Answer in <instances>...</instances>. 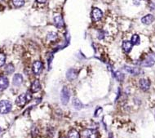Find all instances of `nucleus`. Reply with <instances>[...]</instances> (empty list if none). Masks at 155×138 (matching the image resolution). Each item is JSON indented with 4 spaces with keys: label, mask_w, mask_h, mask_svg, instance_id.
<instances>
[{
    "label": "nucleus",
    "mask_w": 155,
    "mask_h": 138,
    "mask_svg": "<svg viewBox=\"0 0 155 138\" xmlns=\"http://www.w3.org/2000/svg\"><path fill=\"white\" fill-rule=\"evenodd\" d=\"M31 99H32V96H31L30 93H23V94H20V96L17 97V100H16V104L18 106L23 107L27 102H30Z\"/></svg>",
    "instance_id": "f257e3e1"
},
{
    "label": "nucleus",
    "mask_w": 155,
    "mask_h": 138,
    "mask_svg": "<svg viewBox=\"0 0 155 138\" xmlns=\"http://www.w3.org/2000/svg\"><path fill=\"white\" fill-rule=\"evenodd\" d=\"M12 105L8 100H2L0 101V114H5L11 110Z\"/></svg>",
    "instance_id": "f03ea898"
},
{
    "label": "nucleus",
    "mask_w": 155,
    "mask_h": 138,
    "mask_svg": "<svg viewBox=\"0 0 155 138\" xmlns=\"http://www.w3.org/2000/svg\"><path fill=\"white\" fill-rule=\"evenodd\" d=\"M155 64V53L149 54L145 59L142 61L141 65L144 67H151Z\"/></svg>",
    "instance_id": "7ed1b4c3"
},
{
    "label": "nucleus",
    "mask_w": 155,
    "mask_h": 138,
    "mask_svg": "<svg viewBox=\"0 0 155 138\" xmlns=\"http://www.w3.org/2000/svg\"><path fill=\"white\" fill-rule=\"evenodd\" d=\"M70 91L66 87H64L62 88L61 94H60V100L63 105H66L70 101Z\"/></svg>",
    "instance_id": "20e7f679"
},
{
    "label": "nucleus",
    "mask_w": 155,
    "mask_h": 138,
    "mask_svg": "<svg viewBox=\"0 0 155 138\" xmlns=\"http://www.w3.org/2000/svg\"><path fill=\"white\" fill-rule=\"evenodd\" d=\"M82 136L83 138H98V133L96 130L85 129L82 132Z\"/></svg>",
    "instance_id": "39448f33"
},
{
    "label": "nucleus",
    "mask_w": 155,
    "mask_h": 138,
    "mask_svg": "<svg viewBox=\"0 0 155 138\" xmlns=\"http://www.w3.org/2000/svg\"><path fill=\"white\" fill-rule=\"evenodd\" d=\"M103 17V12L100 8H94L91 11V18L93 21H99Z\"/></svg>",
    "instance_id": "423d86ee"
},
{
    "label": "nucleus",
    "mask_w": 155,
    "mask_h": 138,
    "mask_svg": "<svg viewBox=\"0 0 155 138\" xmlns=\"http://www.w3.org/2000/svg\"><path fill=\"white\" fill-rule=\"evenodd\" d=\"M43 69V65L40 61H36L33 64V72L34 74H39Z\"/></svg>",
    "instance_id": "0eeeda50"
},
{
    "label": "nucleus",
    "mask_w": 155,
    "mask_h": 138,
    "mask_svg": "<svg viewBox=\"0 0 155 138\" xmlns=\"http://www.w3.org/2000/svg\"><path fill=\"white\" fill-rule=\"evenodd\" d=\"M140 87L144 92H146L150 89V81L148 79H141L140 80Z\"/></svg>",
    "instance_id": "6e6552de"
},
{
    "label": "nucleus",
    "mask_w": 155,
    "mask_h": 138,
    "mask_svg": "<svg viewBox=\"0 0 155 138\" xmlns=\"http://www.w3.org/2000/svg\"><path fill=\"white\" fill-rule=\"evenodd\" d=\"M9 85V80L6 76L1 75L0 76V91L5 90L6 88H8Z\"/></svg>",
    "instance_id": "1a4fd4ad"
},
{
    "label": "nucleus",
    "mask_w": 155,
    "mask_h": 138,
    "mask_svg": "<svg viewBox=\"0 0 155 138\" xmlns=\"http://www.w3.org/2000/svg\"><path fill=\"white\" fill-rule=\"evenodd\" d=\"M54 24L56 27L58 29L62 28L64 26V20L60 15H57L56 17H54Z\"/></svg>",
    "instance_id": "9d476101"
},
{
    "label": "nucleus",
    "mask_w": 155,
    "mask_h": 138,
    "mask_svg": "<svg viewBox=\"0 0 155 138\" xmlns=\"http://www.w3.org/2000/svg\"><path fill=\"white\" fill-rule=\"evenodd\" d=\"M153 20H154V17L151 14H148L141 18V22L143 23L144 25H147V26L152 24L153 22Z\"/></svg>",
    "instance_id": "9b49d317"
},
{
    "label": "nucleus",
    "mask_w": 155,
    "mask_h": 138,
    "mask_svg": "<svg viewBox=\"0 0 155 138\" xmlns=\"http://www.w3.org/2000/svg\"><path fill=\"white\" fill-rule=\"evenodd\" d=\"M77 76H78V72L75 70H73V69H70L67 71V73H66V78L70 81H72L73 79H75Z\"/></svg>",
    "instance_id": "f8f14e48"
},
{
    "label": "nucleus",
    "mask_w": 155,
    "mask_h": 138,
    "mask_svg": "<svg viewBox=\"0 0 155 138\" xmlns=\"http://www.w3.org/2000/svg\"><path fill=\"white\" fill-rule=\"evenodd\" d=\"M23 82V77L20 74H16L13 76V79H12V83L15 86H20Z\"/></svg>",
    "instance_id": "ddd939ff"
},
{
    "label": "nucleus",
    "mask_w": 155,
    "mask_h": 138,
    "mask_svg": "<svg viewBox=\"0 0 155 138\" xmlns=\"http://www.w3.org/2000/svg\"><path fill=\"white\" fill-rule=\"evenodd\" d=\"M41 89V84L39 80H34L33 83L31 84L30 90L32 93H38Z\"/></svg>",
    "instance_id": "4468645a"
},
{
    "label": "nucleus",
    "mask_w": 155,
    "mask_h": 138,
    "mask_svg": "<svg viewBox=\"0 0 155 138\" xmlns=\"http://www.w3.org/2000/svg\"><path fill=\"white\" fill-rule=\"evenodd\" d=\"M132 47H133V44L132 43L131 41H124L122 42V49L124 50L125 52H130L132 51Z\"/></svg>",
    "instance_id": "2eb2a0df"
},
{
    "label": "nucleus",
    "mask_w": 155,
    "mask_h": 138,
    "mask_svg": "<svg viewBox=\"0 0 155 138\" xmlns=\"http://www.w3.org/2000/svg\"><path fill=\"white\" fill-rule=\"evenodd\" d=\"M124 70L128 72L129 74H132L133 75H137L140 74V70L138 68L135 67H129V66H124Z\"/></svg>",
    "instance_id": "dca6fc26"
},
{
    "label": "nucleus",
    "mask_w": 155,
    "mask_h": 138,
    "mask_svg": "<svg viewBox=\"0 0 155 138\" xmlns=\"http://www.w3.org/2000/svg\"><path fill=\"white\" fill-rule=\"evenodd\" d=\"M68 138H80V134L77 130L72 129L68 133Z\"/></svg>",
    "instance_id": "f3484780"
},
{
    "label": "nucleus",
    "mask_w": 155,
    "mask_h": 138,
    "mask_svg": "<svg viewBox=\"0 0 155 138\" xmlns=\"http://www.w3.org/2000/svg\"><path fill=\"white\" fill-rule=\"evenodd\" d=\"M72 103H73V107L75 108V109H77V110H80V109H82V102H80L79 99L76 98V97L73 99V102H72Z\"/></svg>",
    "instance_id": "a211bd4d"
},
{
    "label": "nucleus",
    "mask_w": 155,
    "mask_h": 138,
    "mask_svg": "<svg viewBox=\"0 0 155 138\" xmlns=\"http://www.w3.org/2000/svg\"><path fill=\"white\" fill-rule=\"evenodd\" d=\"M131 42H132L133 45H138V44H140V37H139L138 34L132 35Z\"/></svg>",
    "instance_id": "6ab92c4d"
},
{
    "label": "nucleus",
    "mask_w": 155,
    "mask_h": 138,
    "mask_svg": "<svg viewBox=\"0 0 155 138\" xmlns=\"http://www.w3.org/2000/svg\"><path fill=\"white\" fill-rule=\"evenodd\" d=\"M14 71H15V68L12 64H8V65H7L5 66L6 73L8 74H11V73H13Z\"/></svg>",
    "instance_id": "aec40b11"
},
{
    "label": "nucleus",
    "mask_w": 155,
    "mask_h": 138,
    "mask_svg": "<svg viewBox=\"0 0 155 138\" xmlns=\"http://www.w3.org/2000/svg\"><path fill=\"white\" fill-rule=\"evenodd\" d=\"M12 3H13L15 7L20 8L25 4V0H12Z\"/></svg>",
    "instance_id": "412c9836"
},
{
    "label": "nucleus",
    "mask_w": 155,
    "mask_h": 138,
    "mask_svg": "<svg viewBox=\"0 0 155 138\" xmlns=\"http://www.w3.org/2000/svg\"><path fill=\"white\" fill-rule=\"evenodd\" d=\"M6 62V56L3 52H0V67H2Z\"/></svg>",
    "instance_id": "4be33fe9"
},
{
    "label": "nucleus",
    "mask_w": 155,
    "mask_h": 138,
    "mask_svg": "<svg viewBox=\"0 0 155 138\" xmlns=\"http://www.w3.org/2000/svg\"><path fill=\"white\" fill-rule=\"evenodd\" d=\"M47 38H48L49 40L53 41V40H55L57 38V34H56V33H54V32H51V33H49V34H48Z\"/></svg>",
    "instance_id": "5701e85b"
},
{
    "label": "nucleus",
    "mask_w": 155,
    "mask_h": 138,
    "mask_svg": "<svg viewBox=\"0 0 155 138\" xmlns=\"http://www.w3.org/2000/svg\"><path fill=\"white\" fill-rule=\"evenodd\" d=\"M101 112H102V109H101V108H98V109L96 110V113H95V116H96V117H97V116L99 115V114H101Z\"/></svg>",
    "instance_id": "b1692460"
},
{
    "label": "nucleus",
    "mask_w": 155,
    "mask_h": 138,
    "mask_svg": "<svg viewBox=\"0 0 155 138\" xmlns=\"http://www.w3.org/2000/svg\"><path fill=\"white\" fill-rule=\"evenodd\" d=\"M46 1H47V0H37V2L39 3H46Z\"/></svg>",
    "instance_id": "393cba45"
},
{
    "label": "nucleus",
    "mask_w": 155,
    "mask_h": 138,
    "mask_svg": "<svg viewBox=\"0 0 155 138\" xmlns=\"http://www.w3.org/2000/svg\"><path fill=\"white\" fill-rule=\"evenodd\" d=\"M1 132H2V129H1V127H0V133H1Z\"/></svg>",
    "instance_id": "a878e982"
},
{
    "label": "nucleus",
    "mask_w": 155,
    "mask_h": 138,
    "mask_svg": "<svg viewBox=\"0 0 155 138\" xmlns=\"http://www.w3.org/2000/svg\"><path fill=\"white\" fill-rule=\"evenodd\" d=\"M60 138H66V137H60Z\"/></svg>",
    "instance_id": "bb28decb"
}]
</instances>
